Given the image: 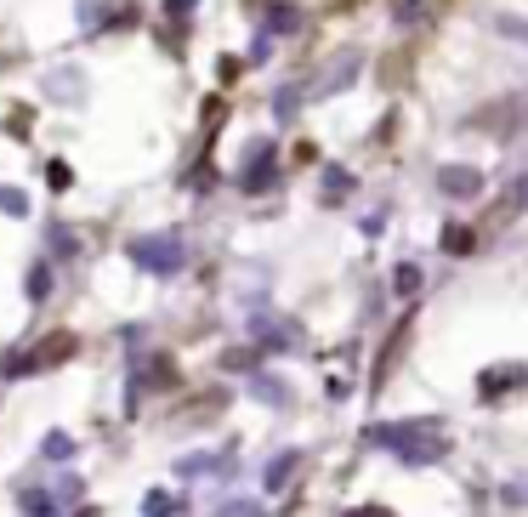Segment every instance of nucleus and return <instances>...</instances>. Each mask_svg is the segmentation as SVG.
Instances as JSON below:
<instances>
[{"instance_id":"nucleus-11","label":"nucleus","mask_w":528,"mask_h":517,"mask_svg":"<svg viewBox=\"0 0 528 517\" xmlns=\"http://www.w3.org/2000/svg\"><path fill=\"white\" fill-rule=\"evenodd\" d=\"M245 188L250 194H267V188H273V160H267V148L245 165Z\"/></svg>"},{"instance_id":"nucleus-5","label":"nucleus","mask_w":528,"mask_h":517,"mask_svg":"<svg viewBox=\"0 0 528 517\" xmlns=\"http://www.w3.org/2000/svg\"><path fill=\"white\" fill-rule=\"evenodd\" d=\"M438 188L449 199H477V194H483V171H472V165H443Z\"/></svg>"},{"instance_id":"nucleus-14","label":"nucleus","mask_w":528,"mask_h":517,"mask_svg":"<svg viewBox=\"0 0 528 517\" xmlns=\"http://www.w3.org/2000/svg\"><path fill=\"white\" fill-rule=\"evenodd\" d=\"M347 194H352V171H330L324 177V199L335 205V199H347Z\"/></svg>"},{"instance_id":"nucleus-7","label":"nucleus","mask_w":528,"mask_h":517,"mask_svg":"<svg viewBox=\"0 0 528 517\" xmlns=\"http://www.w3.org/2000/svg\"><path fill=\"white\" fill-rule=\"evenodd\" d=\"M511 387H528L523 364H494V370L477 381V393H483V398H500V393H511Z\"/></svg>"},{"instance_id":"nucleus-6","label":"nucleus","mask_w":528,"mask_h":517,"mask_svg":"<svg viewBox=\"0 0 528 517\" xmlns=\"http://www.w3.org/2000/svg\"><path fill=\"white\" fill-rule=\"evenodd\" d=\"M523 114H528V108L517 103V97H506V103H494V108H477L466 125H472V131H494V137H500V131H506L511 120H523Z\"/></svg>"},{"instance_id":"nucleus-15","label":"nucleus","mask_w":528,"mask_h":517,"mask_svg":"<svg viewBox=\"0 0 528 517\" xmlns=\"http://www.w3.org/2000/svg\"><path fill=\"white\" fill-rule=\"evenodd\" d=\"M0 211H6V216H29V194H18V188H0Z\"/></svg>"},{"instance_id":"nucleus-3","label":"nucleus","mask_w":528,"mask_h":517,"mask_svg":"<svg viewBox=\"0 0 528 517\" xmlns=\"http://www.w3.org/2000/svg\"><path fill=\"white\" fill-rule=\"evenodd\" d=\"M131 256H137L142 268H154V273H176L182 268V239H176V233H154V239H137Z\"/></svg>"},{"instance_id":"nucleus-4","label":"nucleus","mask_w":528,"mask_h":517,"mask_svg":"<svg viewBox=\"0 0 528 517\" xmlns=\"http://www.w3.org/2000/svg\"><path fill=\"white\" fill-rule=\"evenodd\" d=\"M409 336H415V313H409V319H398V324H392L387 347H381V358H375V393H381V387H387V381H392V370H398V358H404Z\"/></svg>"},{"instance_id":"nucleus-13","label":"nucleus","mask_w":528,"mask_h":517,"mask_svg":"<svg viewBox=\"0 0 528 517\" xmlns=\"http://www.w3.org/2000/svg\"><path fill=\"white\" fill-rule=\"evenodd\" d=\"M296 461H301V455H279V461L267 466V489H284V483L296 478Z\"/></svg>"},{"instance_id":"nucleus-19","label":"nucleus","mask_w":528,"mask_h":517,"mask_svg":"<svg viewBox=\"0 0 528 517\" xmlns=\"http://www.w3.org/2000/svg\"><path fill=\"white\" fill-rule=\"evenodd\" d=\"M222 364H228V370H256V347H233Z\"/></svg>"},{"instance_id":"nucleus-12","label":"nucleus","mask_w":528,"mask_h":517,"mask_svg":"<svg viewBox=\"0 0 528 517\" xmlns=\"http://www.w3.org/2000/svg\"><path fill=\"white\" fill-rule=\"evenodd\" d=\"M392 290H398V296H421V268H415V262H404V268L392 273Z\"/></svg>"},{"instance_id":"nucleus-2","label":"nucleus","mask_w":528,"mask_h":517,"mask_svg":"<svg viewBox=\"0 0 528 517\" xmlns=\"http://www.w3.org/2000/svg\"><path fill=\"white\" fill-rule=\"evenodd\" d=\"M74 347H80V341H74L69 330H52V336L40 341L35 353H12V358H6V375H40V370H57V364H69V358H74Z\"/></svg>"},{"instance_id":"nucleus-24","label":"nucleus","mask_w":528,"mask_h":517,"mask_svg":"<svg viewBox=\"0 0 528 517\" xmlns=\"http://www.w3.org/2000/svg\"><path fill=\"white\" fill-rule=\"evenodd\" d=\"M523 108H528V103H523Z\"/></svg>"},{"instance_id":"nucleus-23","label":"nucleus","mask_w":528,"mask_h":517,"mask_svg":"<svg viewBox=\"0 0 528 517\" xmlns=\"http://www.w3.org/2000/svg\"><path fill=\"white\" fill-rule=\"evenodd\" d=\"M165 12H171V18H188V12H194V0H165Z\"/></svg>"},{"instance_id":"nucleus-20","label":"nucleus","mask_w":528,"mask_h":517,"mask_svg":"<svg viewBox=\"0 0 528 517\" xmlns=\"http://www.w3.org/2000/svg\"><path fill=\"white\" fill-rule=\"evenodd\" d=\"M46 290H52V268H46V262H40V268L29 273V296H35V302H40V296H46Z\"/></svg>"},{"instance_id":"nucleus-18","label":"nucleus","mask_w":528,"mask_h":517,"mask_svg":"<svg viewBox=\"0 0 528 517\" xmlns=\"http://www.w3.org/2000/svg\"><path fill=\"white\" fill-rule=\"evenodd\" d=\"M222 404H228V393H205V398H199V404H194L188 415H199V421H211V415L222 410Z\"/></svg>"},{"instance_id":"nucleus-17","label":"nucleus","mask_w":528,"mask_h":517,"mask_svg":"<svg viewBox=\"0 0 528 517\" xmlns=\"http://www.w3.org/2000/svg\"><path fill=\"white\" fill-rule=\"evenodd\" d=\"M23 512L46 517V512H57V506H52V495H46V489H23Z\"/></svg>"},{"instance_id":"nucleus-22","label":"nucleus","mask_w":528,"mask_h":517,"mask_svg":"<svg viewBox=\"0 0 528 517\" xmlns=\"http://www.w3.org/2000/svg\"><path fill=\"white\" fill-rule=\"evenodd\" d=\"M142 512H176V500L171 495H148L142 500Z\"/></svg>"},{"instance_id":"nucleus-8","label":"nucleus","mask_w":528,"mask_h":517,"mask_svg":"<svg viewBox=\"0 0 528 517\" xmlns=\"http://www.w3.org/2000/svg\"><path fill=\"white\" fill-rule=\"evenodd\" d=\"M517 211H523V194H506V199H500V205H494L489 216H483V228H477V233H483V239H494V233L506 228V222H511Z\"/></svg>"},{"instance_id":"nucleus-9","label":"nucleus","mask_w":528,"mask_h":517,"mask_svg":"<svg viewBox=\"0 0 528 517\" xmlns=\"http://www.w3.org/2000/svg\"><path fill=\"white\" fill-rule=\"evenodd\" d=\"M142 381H148V387H176V358L171 353H154L148 364H142Z\"/></svg>"},{"instance_id":"nucleus-1","label":"nucleus","mask_w":528,"mask_h":517,"mask_svg":"<svg viewBox=\"0 0 528 517\" xmlns=\"http://www.w3.org/2000/svg\"><path fill=\"white\" fill-rule=\"evenodd\" d=\"M370 438L398 449V461H409V466H426V461H443V455H449L443 427H426V421H415V427H375Z\"/></svg>"},{"instance_id":"nucleus-16","label":"nucleus","mask_w":528,"mask_h":517,"mask_svg":"<svg viewBox=\"0 0 528 517\" xmlns=\"http://www.w3.org/2000/svg\"><path fill=\"white\" fill-rule=\"evenodd\" d=\"M46 455H52V461H69L74 438H69V432H46Z\"/></svg>"},{"instance_id":"nucleus-10","label":"nucleus","mask_w":528,"mask_h":517,"mask_svg":"<svg viewBox=\"0 0 528 517\" xmlns=\"http://www.w3.org/2000/svg\"><path fill=\"white\" fill-rule=\"evenodd\" d=\"M477 239H483V233H477V228H466V222L443 228V250H449V256H472V250H477Z\"/></svg>"},{"instance_id":"nucleus-21","label":"nucleus","mask_w":528,"mask_h":517,"mask_svg":"<svg viewBox=\"0 0 528 517\" xmlns=\"http://www.w3.org/2000/svg\"><path fill=\"white\" fill-rule=\"evenodd\" d=\"M46 177H52V188H57V194H63V188H69V182H74V171H69V165H63V160H52V171H46Z\"/></svg>"}]
</instances>
